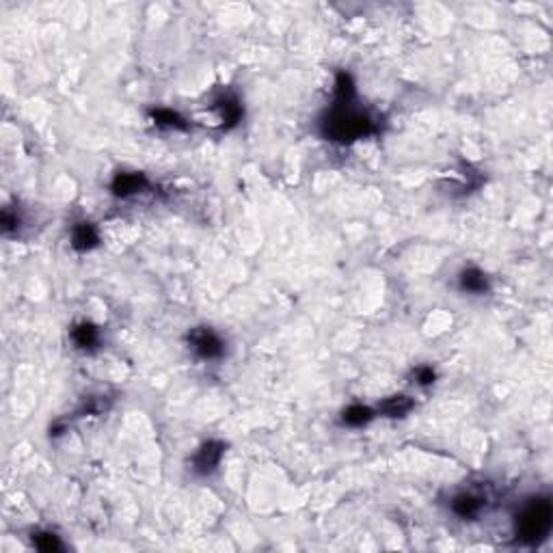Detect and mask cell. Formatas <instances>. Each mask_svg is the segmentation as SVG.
Masks as SVG:
<instances>
[{
	"mask_svg": "<svg viewBox=\"0 0 553 553\" xmlns=\"http://www.w3.org/2000/svg\"><path fill=\"white\" fill-rule=\"evenodd\" d=\"M323 134L335 143H351L374 132V122L353 102H335L320 122Z\"/></svg>",
	"mask_w": 553,
	"mask_h": 553,
	"instance_id": "cell-1",
	"label": "cell"
},
{
	"mask_svg": "<svg viewBox=\"0 0 553 553\" xmlns=\"http://www.w3.org/2000/svg\"><path fill=\"white\" fill-rule=\"evenodd\" d=\"M100 236L98 229L91 223H78L72 231V245L78 251H91L93 247H98Z\"/></svg>",
	"mask_w": 553,
	"mask_h": 553,
	"instance_id": "cell-8",
	"label": "cell"
},
{
	"mask_svg": "<svg viewBox=\"0 0 553 553\" xmlns=\"http://www.w3.org/2000/svg\"><path fill=\"white\" fill-rule=\"evenodd\" d=\"M152 119H154L158 126H164V128H176V130H186V128H188V124L180 117L178 112L167 110V108L152 110Z\"/></svg>",
	"mask_w": 553,
	"mask_h": 553,
	"instance_id": "cell-14",
	"label": "cell"
},
{
	"mask_svg": "<svg viewBox=\"0 0 553 553\" xmlns=\"http://www.w3.org/2000/svg\"><path fill=\"white\" fill-rule=\"evenodd\" d=\"M33 542L39 551H61L63 549V542L59 540V536H54L50 532H41V534H35L33 536Z\"/></svg>",
	"mask_w": 553,
	"mask_h": 553,
	"instance_id": "cell-15",
	"label": "cell"
},
{
	"mask_svg": "<svg viewBox=\"0 0 553 553\" xmlns=\"http://www.w3.org/2000/svg\"><path fill=\"white\" fill-rule=\"evenodd\" d=\"M458 285L462 292H469V294L488 292V279L480 268H464L458 277Z\"/></svg>",
	"mask_w": 553,
	"mask_h": 553,
	"instance_id": "cell-6",
	"label": "cell"
},
{
	"mask_svg": "<svg viewBox=\"0 0 553 553\" xmlns=\"http://www.w3.org/2000/svg\"><path fill=\"white\" fill-rule=\"evenodd\" d=\"M553 523V506L549 500H534L516 516V536L526 545H538L547 538Z\"/></svg>",
	"mask_w": 553,
	"mask_h": 553,
	"instance_id": "cell-2",
	"label": "cell"
},
{
	"mask_svg": "<svg viewBox=\"0 0 553 553\" xmlns=\"http://www.w3.org/2000/svg\"><path fill=\"white\" fill-rule=\"evenodd\" d=\"M355 100V82L351 74L339 72L335 78V102H353Z\"/></svg>",
	"mask_w": 553,
	"mask_h": 553,
	"instance_id": "cell-13",
	"label": "cell"
},
{
	"mask_svg": "<svg viewBox=\"0 0 553 553\" xmlns=\"http://www.w3.org/2000/svg\"><path fill=\"white\" fill-rule=\"evenodd\" d=\"M413 409V400L409 396H391V398H385L381 404H378V411H381L385 417H404Z\"/></svg>",
	"mask_w": 553,
	"mask_h": 553,
	"instance_id": "cell-9",
	"label": "cell"
},
{
	"mask_svg": "<svg viewBox=\"0 0 553 553\" xmlns=\"http://www.w3.org/2000/svg\"><path fill=\"white\" fill-rule=\"evenodd\" d=\"M225 454V445L221 441H208V443H203L195 458H193V471L199 474V476H210L216 467H219V462Z\"/></svg>",
	"mask_w": 553,
	"mask_h": 553,
	"instance_id": "cell-4",
	"label": "cell"
},
{
	"mask_svg": "<svg viewBox=\"0 0 553 553\" xmlns=\"http://www.w3.org/2000/svg\"><path fill=\"white\" fill-rule=\"evenodd\" d=\"M413 376H415V383L422 385V387L432 385V383H434V378H436V374H434V370H432L430 365H422V367H417V370L413 372Z\"/></svg>",
	"mask_w": 553,
	"mask_h": 553,
	"instance_id": "cell-16",
	"label": "cell"
},
{
	"mask_svg": "<svg viewBox=\"0 0 553 553\" xmlns=\"http://www.w3.org/2000/svg\"><path fill=\"white\" fill-rule=\"evenodd\" d=\"M72 337L76 341L78 348H82V351H93V348L100 344V331L96 325L91 323H80L74 327L72 331Z\"/></svg>",
	"mask_w": 553,
	"mask_h": 553,
	"instance_id": "cell-10",
	"label": "cell"
},
{
	"mask_svg": "<svg viewBox=\"0 0 553 553\" xmlns=\"http://www.w3.org/2000/svg\"><path fill=\"white\" fill-rule=\"evenodd\" d=\"M18 227H20L18 214L13 216L11 210H5V212H3V229H5V234H9V231H13V229H18Z\"/></svg>",
	"mask_w": 553,
	"mask_h": 553,
	"instance_id": "cell-17",
	"label": "cell"
},
{
	"mask_svg": "<svg viewBox=\"0 0 553 553\" xmlns=\"http://www.w3.org/2000/svg\"><path fill=\"white\" fill-rule=\"evenodd\" d=\"M143 188H148V180H145L143 173H119L112 180V193L117 197H130L141 193Z\"/></svg>",
	"mask_w": 553,
	"mask_h": 553,
	"instance_id": "cell-5",
	"label": "cell"
},
{
	"mask_svg": "<svg viewBox=\"0 0 553 553\" xmlns=\"http://www.w3.org/2000/svg\"><path fill=\"white\" fill-rule=\"evenodd\" d=\"M188 344L193 346V351L199 359H208V361L219 359L225 351L223 339L212 329H206V327L193 329L188 333Z\"/></svg>",
	"mask_w": 553,
	"mask_h": 553,
	"instance_id": "cell-3",
	"label": "cell"
},
{
	"mask_svg": "<svg viewBox=\"0 0 553 553\" xmlns=\"http://www.w3.org/2000/svg\"><path fill=\"white\" fill-rule=\"evenodd\" d=\"M216 106L221 108V119H223V126L225 128H231V126H236L242 117V106L240 102L234 98V96H223Z\"/></svg>",
	"mask_w": 553,
	"mask_h": 553,
	"instance_id": "cell-11",
	"label": "cell"
},
{
	"mask_svg": "<svg viewBox=\"0 0 553 553\" xmlns=\"http://www.w3.org/2000/svg\"><path fill=\"white\" fill-rule=\"evenodd\" d=\"M374 419V411L370 406H363V404H353L348 406V409L341 413V422L351 428H361L365 424H370Z\"/></svg>",
	"mask_w": 553,
	"mask_h": 553,
	"instance_id": "cell-12",
	"label": "cell"
},
{
	"mask_svg": "<svg viewBox=\"0 0 553 553\" xmlns=\"http://www.w3.org/2000/svg\"><path fill=\"white\" fill-rule=\"evenodd\" d=\"M482 506H484V500L478 497V495H471V493H460V495H456L454 502H452V510H454V514H458L460 519H474V516H478L480 510H482Z\"/></svg>",
	"mask_w": 553,
	"mask_h": 553,
	"instance_id": "cell-7",
	"label": "cell"
}]
</instances>
